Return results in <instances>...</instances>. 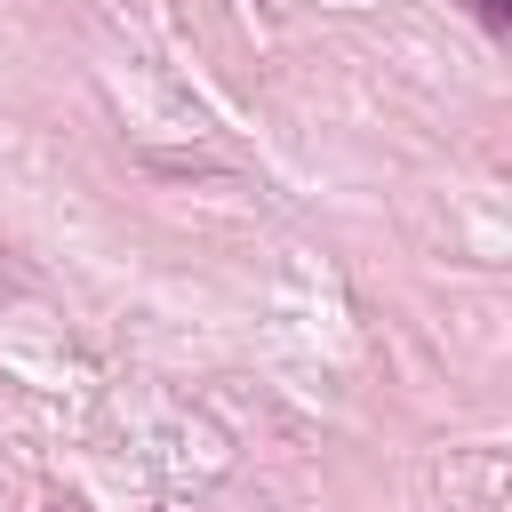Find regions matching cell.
<instances>
[{
  "label": "cell",
  "instance_id": "6da1fadb",
  "mask_svg": "<svg viewBox=\"0 0 512 512\" xmlns=\"http://www.w3.org/2000/svg\"><path fill=\"white\" fill-rule=\"evenodd\" d=\"M464 8H472L488 32H512V0H464Z\"/></svg>",
  "mask_w": 512,
  "mask_h": 512
}]
</instances>
